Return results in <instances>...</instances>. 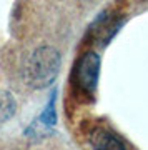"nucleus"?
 <instances>
[{"label": "nucleus", "instance_id": "nucleus-1", "mask_svg": "<svg viewBox=\"0 0 148 150\" xmlns=\"http://www.w3.org/2000/svg\"><path fill=\"white\" fill-rule=\"evenodd\" d=\"M62 65V57L55 47L43 45V47L35 48L23 67V75L25 82L32 88H45L57 79Z\"/></svg>", "mask_w": 148, "mask_h": 150}, {"label": "nucleus", "instance_id": "nucleus-2", "mask_svg": "<svg viewBox=\"0 0 148 150\" xmlns=\"http://www.w3.org/2000/svg\"><path fill=\"white\" fill-rule=\"evenodd\" d=\"M100 77V57L95 52H87L78 60L75 69V82L80 92L85 95H93Z\"/></svg>", "mask_w": 148, "mask_h": 150}, {"label": "nucleus", "instance_id": "nucleus-3", "mask_svg": "<svg viewBox=\"0 0 148 150\" xmlns=\"http://www.w3.org/2000/svg\"><path fill=\"white\" fill-rule=\"evenodd\" d=\"M88 144L93 147V149H110V150H118V149H128V144L122 137H118L115 132H111L108 129H97L92 132L90 139H88Z\"/></svg>", "mask_w": 148, "mask_h": 150}, {"label": "nucleus", "instance_id": "nucleus-4", "mask_svg": "<svg viewBox=\"0 0 148 150\" xmlns=\"http://www.w3.org/2000/svg\"><path fill=\"white\" fill-rule=\"evenodd\" d=\"M17 112V100L8 90H0V123L10 120Z\"/></svg>", "mask_w": 148, "mask_h": 150}]
</instances>
